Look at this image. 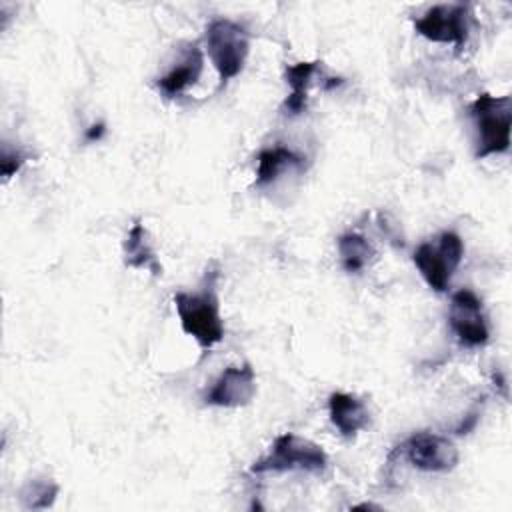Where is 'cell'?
<instances>
[{
    "instance_id": "obj_3",
    "label": "cell",
    "mask_w": 512,
    "mask_h": 512,
    "mask_svg": "<svg viewBox=\"0 0 512 512\" xmlns=\"http://www.w3.org/2000/svg\"><path fill=\"white\" fill-rule=\"evenodd\" d=\"M208 56L220 76V88L236 78L248 58V32L238 22L216 18L206 26Z\"/></svg>"
},
{
    "instance_id": "obj_9",
    "label": "cell",
    "mask_w": 512,
    "mask_h": 512,
    "mask_svg": "<svg viewBox=\"0 0 512 512\" xmlns=\"http://www.w3.org/2000/svg\"><path fill=\"white\" fill-rule=\"evenodd\" d=\"M254 396H256V374L250 364H244V366L224 368V372L216 378V382L204 396V402L208 406L238 408V406L250 404Z\"/></svg>"
},
{
    "instance_id": "obj_6",
    "label": "cell",
    "mask_w": 512,
    "mask_h": 512,
    "mask_svg": "<svg viewBox=\"0 0 512 512\" xmlns=\"http://www.w3.org/2000/svg\"><path fill=\"white\" fill-rule=\"evenodd\" d=\"M414 28L420 36L462 48L468 40L470 14L464 4H440L428 8L420 18L414 20Z\"/></svg>"
},
{
    "instance_id": "obj_16",
    "label": "cell",
    "mask_w": 512,
    "mask_h": 512,
    "mask_svg": "<svg viewBox=\"0 0 512 512\" xmlns=\"http://www.w3.org/2000/svg\"><path fill=\"white\" fill-rule=\"evenodd\" d=\"M56 494L58 484H54L48 478H36L24 484V488L20 490V500L28 510H44L54 504Z\"/></svg>"
},
{
    "instance_id": "obj_12",
    "label": "cell",
    "mask_w": 512,
    "mask_h": 512,
    "mask_svg": "<svg viewBox=\"0 0 512 512\" xmlns=\"http://www.w3.org/2000/svg\"><path fill=\"white\" fill-rule=\"evenodd\" d=\"M124 262L130 268L148 270L152 276L162 274V266H160L156 252L150 244L148 230L144 228V224L140 220H134V224L130 226V230L124 238Z\"/></svg>"
},
{
    "instance_id": "obj_7",
    "label": "cell",
    "mask_w": 512,
    "mask_h": 512,
    "mask_svg": "<svg viewBox=\"0 0 512 512\" xmlns=\"http://www.w3.org/2000/svg\"><path fill=\"white\" fill-rule=\"evenodd\" d=\"M400 448V446H398ZM406 460L424 472H450L456 468L460 454L454 442L440 434L416 432L400 448Z\"/></svg>"
},
{
    "instance_id": "obj_13",
    "label": "cell",
    "mask_w": 512,
    "mask_h": 512,
    "mask_svg": "<svg viewBox=\"0 0 512 512\" xmlns=\"http://www.w3.org/2000/svg\"><path fill=\"white\" fill-rule=\"evenodd\" d=\"M286 168H304V158L296 154L290 148L274 146L266 148L258 154V168H256V186H264L268 182H274L280 172Z\"/></svg>"
},
{
    "instance_id": "obj_4",
    "label": "cell",
    "mask_w": 512,
    "mask_h": 512,
    "mask_svg": "<svg viewBox=\"0 0 512 512\" xmlns=\"http://www.w3.org/2000/svg\"><path fill=\"white\" fill-rule=\"evenodd\" d=\"M326 464H328V456L322 450V446H318L312 440L300 438L292 432H286L274 440L270 454L256 460L250 470L256 474L286 472V470L322 472Z\"/></svg>"
},
{
    "instance_id": "obj_1",
    "label": "cell",
    "mask_w": 512,
    "mask_h": 512,
    "mask_svg": "<svg viewBox=\"0 0 512 512\" xmlns=\"http://www.w3.org/2000/svg\"><path fill=\"white\" fill-rule=\"evenodd\" d=\"M218 270H208L198 292L174 294V306L182 330L192 336L200 348L208 350L224 338V324L220 318V300L216 290Z\"/></svg>"
},
{
    "instance_id": "obj_14",
    "label": "cell",
    "mask_w": 512,
    "mask_h": 512,
    "mask_svg": "<svg viewBox=\"0 0 512 512\" xmlns=\"http://www.w3.org/2000/svg\"><path fill=\"white\" fill-rule=\"evenodd\" d=\"M320 62H298L286 68V84L290 86V94L284 102V110L290 114H300L306 110V98H308V88L312 84V76L318 72Z\"/></svg>"
},
{
    "instance_id": "obj_10",
    "label": "cell",
    "mask_w": 512,
    "mask_h": 512,
    "mask_svg": "<svg viewBox=\"0 0 512 512\" xmlns=\"http://www.w3.org/2000/svg\"><path fill=\"white\" fill-rule=\"evenodd\" d=\"M328 414L338 432L346 438H354L370 422V414L362 400L346 392H332L328 398Z\"/></svg>"
},
{
    "instance_id": "obj_17",
    "label": "cell",
    "mask_w": 512,
    "mask_h": 512,
    "mask_svg": "<svg viewBox=\"0 0 512 512\" xmlns=\"http://www.w3.org/2000/svg\"><path fill=\"white\" fill-rule=\"evenodd\" d=\"M24 162H26V154H22L20 150H8V148L4 146V150H2V160H0L4 178H10L12 174H16Z\"/></svg>"
},
{
    "instance_id": "obj_11",
    "label": "cell",
    "mask_w": 512,
    "mask_h": 512,
    "mask_svg": "<svg viewBox=\"0 0 512 512\" xmlns=\"http://www.w3.org/2000/svg\"><path fill=\"white\" fill-rule=\"evenodd\" d=\"M204 58L198 46H192L186 50L184 58L180 64H176L168 74L156 80V88L166 96V98H176L180 96L190 84H194L200 74H202Z\"/></svg>"
},
{
    "instance_id": "obj_8",
    "label": "cell",
    "mask_w": 512,
    "mask_h": 512,
    "mask_svg": "<svg viewBox=\"0 0 512 512\" xmlns=\"http://www.w3.org/2000/svg\"><path fill=\"white\" fill-rule=\"evenodd\" d=\"M450 328L466 346H484L490 338L482 302L472 290H458L450 302Z\"/></svg>"
},
{
    "instance_id": "obj_5",
    "label": "cell",
    "mask_w": 512,
    "mask_h": 512,
    "mask_svg": "<svg viewBox=\"0 0 512 512\" xmlns=\"http://www.w3.org/2000/svg\"><path fill=\"white\" fill-rule=\"evenodd\" d=\"M464 256V244L456 232H442L434 242H422L414 250V264L426 284L436 290L444 292L450 284L454 270L460 266Z\"/></svg>"
},
{
    "instance_id": "obj_18",
    "label": "cell",
    "mask_w": 512,
    "mask_h": 512,
    "mask_svg": "<svg viewBox=\"0 0 512 512\" xmlns=\"http://www.w3.org/2000/svg\"><path fill=\"white\" fill-rule=\"evenodd\" d=\"M102 134H104V124L98 122V124H92V126H90V130L86 132V138H88V140H98Z\"/></svg>"
},
{
    "instance_id": "obj_2",
    "label": "cell",
    "mask_w": 512,
    "mask_h": 512,
    "mask_svg": "<svg viewBox=\"0 0 512 512\" xmlns=\"http://www.w3.org/2000/svg\"><path fill=\"white\" fill-rule=\"evenodd\" d=\"M470 116L478 132L476 158L502 154L510 148V126H512L510 96H492L484 92L470 104Z\"/></svg>"
},
{
    "instance_id": "obj_15",
    "label": "cell",
    "mask_w": 512,
    "mask_h": 512,
    "mask_svg": "<svg viewBox=\"0 0 512 512\" xmlns=\"http://www.w3.org/2000/svg\"><path fill=\"white\" fill-rule=\"evenodd\" d=\"M338 252L346 272H360L364 270L376 256L374 246L356 232H346L338 238Z\"/></svg>"
}]
</instances>
